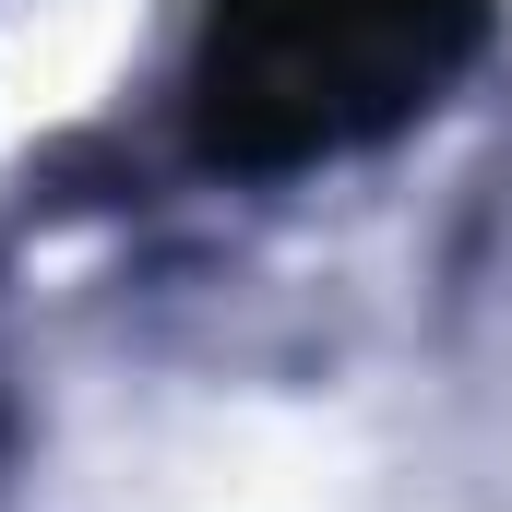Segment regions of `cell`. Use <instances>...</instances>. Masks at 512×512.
<instances>
[{
	"mask_svg": "<svg viewBox=\"0 0 512 512\" xmlns=\"http://www.w3.org/2000/svg\"><path fill=\"white\" fill-rule=\"evenodd\" d=\"M489 48V0H215L191 131L215 167H310L405 131Z\"/></svg>",
	"mask_w": 512,
	"mask_h": 512,
	"instance_id": "6da1fadb",
	"label": "cell"
}]
</instances>
